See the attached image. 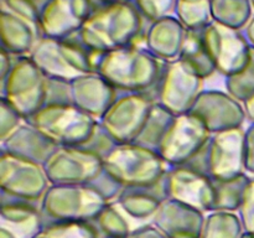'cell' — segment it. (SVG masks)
Wrapping results in <instances>:
<instances>
[{
	"mask_svg": "<svg viewBox=\"0 0 254 238\" xmlns=\"http://www.w3.org/2000/svg\"><path fill=\"white\" fill-rule=\"evenodd\" d=\"M143 15L134 1L96 5L76 39L96 54H106L135 42L143 29Z\"/></svg>",
	"mask_w": 254,
	"mask_h": 238,
	"instance_id": "cell-1",
	"label": "cell"
},
{
	"mask_svg": "<svg viewBox=\"0 0 254 238\" xmlns=\"http://www.w3.org/2000/svg\"><path fill=\"white\" fill-rule=\"evenodd\" d=\"M212 181L215 186V202H213L212 211H228V212L238 211L246 187L251 181L250 176L243 173L230 180L212 178Z\"/></svg>",
	"mask_w": 254,
	"mask_h": 238,
	"instance_id": "cell-28",
	"label": "cell"
},
{
	"mask_svg": "<svg viewBox=\"0 0 254 238\" xmlns=\"http://www.w3.org/2000/svg\"><path fill=\"white\" fill-rule=\"evenodd\" d=\"M117 144L118 143L107 133L106 129H104L98 121L96 128H94L93 133H92V135L89 136L88 140L81 146H83L87 150L92 151V153H94L96 155L104 159L109 155V153H111L114 148H116Z\"/></svg>",
	"mask_w": 254,
	"mask_h": 238,
	"instance_id": "cell-35",
	"label": "cell"
},
{
	"mask_svg": "<svg viewBox=\"0 0 254 238\" xmlns=\"http://www.w3.org/2000/svg\"><path fill=\"white\" fill-rule=\"evenodd\" d=\"M12 63H14V56L5 51L4 49H1V51H0V81H2L7 76V73L11 69Z\"/></svg>",
	"mask_w": 254,
	"mask_h": 238,
	"instance_id": "cell-43",
	"label": "cell"
},
{
	"mask_svg": "<svg viewBox=\"0 0 254 238\" xmlns=\"http://www.w3.org/2000/svg\"><path fill=\"white\" fill-rule=\"evenodd\" d=\"M94 7L96 4L92 0H47L40 14V37L74 36Z\"/></svg>",
	"mask_w": 254,
	"mask_h": 238,
	"instance_id": "cell-17",
	"label": "cell"
},
{
	"mask_svg": "<svg viewBox=\"0 0 254 238\" xmlns=\"http://www.w3.org/2000/svg\"><path fill=\"white\" fill-rule=\"evenodd\" d=\"M118 91L97 72L82 74L71 81L72 104L97 120L106 113Z\"/></svg>",
	"mask_w": 254,
	"mask_h": 238,
	"instance_id": "cell-19",
	"label": "cell"
},
{
	"mask_svg": "<svg viewBox=\"0 0 254 238\" xmlns=\"http://www.w3.org/2000/svg\"><path fill=\"white\" fill-rule=\"evenodd\" d=\"M149 93L118 92L99 124L118 144L134 143L154 104Z\"/></svg>",
	"mask_w": 254,
	"mask_h": 238,
	"instance_id": "cell-9",
	"label": "cell"
},
{
	"mask_svg": "<svg viewBox=\"0 0 254 238\" xmlns=\"http://www.w3.org/2000/svg\"><path fill=\"white\" fill-rule=\"evenodd\" d=\"M0 238H16L9 230L4 227H0Z\"/></svg>",
	"mask_w": 254,
	"mask_h": 238,
	"instance_id": "cell-47",
	"label": "cell"
},
{
	"mask_svg": "<svg viewBox=\"0 0 254 238\" xmlns=\"http://www.w3.org/2000/svg\"><path fill=\"white\" fill-rule=\"evenodd\" d=\"M179 59L185 62L190 67V69H192L202 79H207L215 72H217L215 63L203 44L201 30L200 31L188 30L185 42H184Z\"/></svg>",
	"mask_w": 254,
	"mask_h": 238,
	"instance_id": "cell-25",
	"label": "cell"
},
{
	"mask_svg": "<svg viewBox=\"0 0 254 238\" xmlns=\"http://www.w3.org/2000/svg\"><path fill=\"white\" fill-rule=\"evenodd\" d=\"M175 16L186 30L200 31L211 21V0H176Z\"/></svg>",
	"mask_w": 254,
	"mask_h": 238,
	"instance_id": "cell-30",
	"label": "cell"
},
{
	"mask_svg": "<svg viewBox=\"0 0 254 238\" xmlns=\"http://www.w3.org/2000/svg\"><path fill=\"white\" fill-rule=\"evenodd\" d=\"M211 133L192 113L175 116L158 148L168 166L186 165L206 146Z\"/></svg>",
	"mask_w": 254,
	"mask_h": 238,
	"instance_id": "cell-12",
	"label": "cell"
},
{
	"mask_svg": "<svg viewBox=\"0 0 254 238\" xmlns=\"http://www.w3.org/2000/svg\"><path fill=\"white\" fill-rule=\"evenodd\" d=\"M154 101L168 109L174 116L190 112L193 103L203 91V79L190 67L176 59L164 62L160 78L156 83Z\"/></svg>",
	"mask_w": 254,
	"mask_h": 238,
	"instance_id": "cell-8",
	"label": "cell"
},
{
	"mask_svg": "<svg viewBox=\"0 0 254 238\" xmlns=\"http://www.w3.org/2000/svg\"><path fill=\"white\" fill-rule=\"evenodd\" d=\"M46 104H72L71 81L47 77Z\"/></svg>",
	"mask_w": 254,
	"mask_h": 238,
	"instance_id": "cell-39",
	"label": "cell"
},
{
	"mask_svg": "<svg viewBox=\"0 0 254 238\" xmlns=\"http://www.w3.org/2000/svg\"><path fill=\"white\" fill-rule=\"evenodd\" d=\"M89 185L97 192L101 193L102 197L108 203H112L113 200H118L119 195L124 190V186L118 180H116L111 174L107 173L106 170L102 171Z\"/></svg>",
	"mask_w": 254,
	"mask_h": 238,
	"instance_id": "cell-37",
	"label": "cell"
},
{
	"mask_svg": "<svg viewBox=\"0 0 254 238\" xmlns=\"http://www.w3.org/2000/svg\"><path fill=\"white\" fill-rule=\"evenodd\" d=\"M107 201L91 185H50L40 201L45 226L57 222H92Z\"/></svg>",
	"mask_w": 254,
	"mask_h": 238,
	"instance_id": "cell-5",
	"label": "cell"
},
{
	"mask_svg": "<svg viewBox=\"0 0 254 238\" xmlns=\"http://www.w3.org/2000/svg\"><path fill=\"white\" fill-rule=\"evenodd\" d=\"M252 9V0H211L212 21L236 30L246 29Z\"/></svg>",
	"mask_w": 254,
	"mask_h": 238,
	"instance_id": "cell-26",
	"label": "cell"
},
{
	"mask_svg": "<svg viewBox=\"0 0 254 238\" xmlns=\"http://www.w3.org/2000/svg\"><path fill=\"white\" fill-rule=\"evenodd\" d=\"M47 0H1L2 9L26 20L39 29L41 10Z\"/></svg>",
	"mask_w": 254,
	"mask_h": 238,
	"instance_id": "cell-34",
	"label": "cell"
},
{
	"mask_svg": "<svg viewBox=\"0 0 254 238\" xmlns=\"http://www.w3.org/2000/svg\"><path fill=\"white\" fill-rule=\"evenodd\" d=\"M186 34L188 30L178 17L166 15L149 24L144 32V47L159 61H174L180 56Z\"/></svg>",
	"mask_w": 254,
	"mask_h": 238,
	"instance_id": "cell-20",
	"label": "cell"
},
{
	"mask_svg": "<svg viewBox=\"0 0 254 238\" xmlns=\"http://www.w3.org/2000/svg\"><path fill=\"white\" fill-rule=\"evenodd\" d=\"M24 120L25 119L20 116L19 112L0 97V141L14 133L24 123Z\"/></svg>",
	"mask_w": 254,
	"mask_h": 238,
	"instance_id": "cell-38",
	"label": "cell"
},
{
	"mask_svg": "<svg viewBox=\"0 0 254 238\" xmlns=\"http://www.w3.org/2000/svg\"><path fill=\"white\" fill-rule=\"evenodd\" d=\"M203 44L216 66V71L228 77L245 68L252 46L241 30L211 21L201 30Z\"/></svg>",
	"mask_w": 254,
	"mask_h": 238,
	"instance_id": "cell-14",
	"label": "cell"
},
{
	"mask_svg": "<svg viewBox=\"0 0 254 238\" xmlns=\"http://www.w3.org/2000/svg\"><path fill=\"white\" fill-rule=\"evenodd\" d=\"M0 146L1 151L44 165L47 158L59 145L50 140L32 124L24 120L14 133L0 141Z\"/></svg>",
	"mask_w": 254,
	"mask_h": 238,
	"instance_id": "cell-22",
	"label": "cell"
},
{
	"mask_svg": "<svg viewBox=\"0 0 254 238\" xmlns=\"http://www.w3.org/2000/svg\"><path fill=\"white\" fill-rule=\"evenodd\" d=\"M226 91L238 99L245 102L254 94V47L251 50V57L245 68L232 76L225 77Z\"/></svg>",
	"mask_w": 254,
	"mask_h": 238,
	"instance_id": "cell-32",
	"label": "cell"
},
{
	"mask_svg": "<svg viewBox=\"0 0 254 238\" xmlns=\"http://www.w3.org/2000/svg\"><path fill=\"white\" fill-rule=\"evenodd\" d=\"M127 238H168L156 226L144 225L140 227L131 230Z\"/></svg>",
	"mask_w": 254,
	"mask_h": 238,
	"instance_id": "cell-42",
	"label": "cell"
},
{
	"mask_svg": "<svg viewBox=\"0 0 254 238\" xmlns=\"http://www.w3.org/2000/svg\"><path fill=\"white\" fill-rule=\"evenodd\" d=\"M203 173L215 180H230L245 173V130L228 129L211 134L200 153Z\"/></svg>",
	"mask_w": 254,
	"mask_h": 238,
	"instance_id": "cell-13",
	"label": "cell"
},
{
	"mask_svg": "<svg viewBox=\"0 0 254 238\" xmlns=\"http://www.w3.org/2000/svg\"><path fill=\"white\" fill-rule=\"evenodd\" d=\"M46 74L31 57L14 56L11 69L0 81V97L27 119L46 103Z\"/></svg>",
	"mask_w": 254,
	"mask_h": 238,
	"instance_id": "cell-7",
	"label": "cell"
},
{
	"mask_svg": "<svg viewBox=\"0 0 254 238\" xmlns=\"http://www.w3.org/2000/svg\"><path fill=\"white\" fill-rule=\"evenodd\" d=\"M245 228L240 216L228 211H212L206 216L201 238H242Z\"/></svg>",
	"mask_w": 254,
	"mask_h": 238,
	"instance_id": "cell-29",
	"label": "cell"
},
{
	"mask_svg": "<svg viewBox=\"0 0 254 238\" xmlns=\"http://www.w3.org/2000/svg\"><path fill=\"white\" fill-rule=\"evenodd\" d=\"M163 66L164 62L134 42L99 55L96 72L118 92L148 93L155 88Z\"/></svg>",
	"mask_w": 254,
	"mask_h": 238,
	"instance_id": "cell-2",
	"label": "cell"
},
{
	"mask_svg": "<svg viewBox=\"0 0 254 238\" xmlns=\"http://www.w3.org/2000/svg\"><path fill=\"white\" fill-rule=\"evenodd\" d=\"M1 197L0 227L9 230L16 238H34L42 232L45 220L40 205L2 195Z\"/></svg>",
	"mask_w": 254,
	"mask_h": 238,
	"instance_id": "cell-21",
	"label": "cell"
},
{
	"mask_svg": "<svg viewBox=\"0 0 254 238\" xmlns=\"http://www.w3.org/2000/svg\"><path fill=\"white\" fill-rule=\"evenodd\" d=\"M104 170L124 187H149L165 176L169 166L159 153L136 143L117 144L103 159Z\"/></svg>",
	"mask_w": 254,
	"mask_h": 238,
	"instance_id": "cell-4",
	"label": "cell"
},
{
	"mask_svg": "<svg viewBox=\"0 0 254 238\" xmlns=\"http://www.w3.org/2000/svg\"><path fill=\"white\" fill-rule=\"evenodd\" d=\"M252 5H253V7H254V0H252Z\"/></svg>",
	"mask_w": 254,
	"mask_h": 238,
	"instance_id": "cell-50",
	"label": "cell"
},
{
	"mask_svg": "<svg viewBox=\"0 0 254 238\" xmlns=\"http://www.w3.org/2000/svg\"><path fill=\"white\" fill-rule=\"evenodd\" d=\"M174 118L175 116L171 112L154 102L150 113H149L148 118L134 143L158 151L159 145L168 131L170 124L173 123Z\"/></svg>",
	"mask_w": 254,
	"mask_h": 238,
	"instance_id": "cell-27",
	"label": "cell"
},
{
	"mask_svg": "<svg viewBox=\"0 0 254 238\" xmlns=\"http://www.w3.org/2000/svg\"><path fill=\"white\" fill-rule=\"evenodd\" d=\"M245 169L254 175V123L245 130Z\"/></svg>",
	"mask_w": 254,
	"mask_h": 238,
	"instance_id": "cell-41",
	"label": "cell"
},
{
	"mask_svg": "<svg viewBox=\"0 0 254 238\" xmlns=\"http://www.w3.org/2000/svg\"><path fill=\"white\" fill-rule=\"evenodd\" d=\"M242 238H254V235H250V233L245 232V235H243Z\"/></svg>",
	"mask_w": 254,
	"mask_h": 238,
	"instance_id": "cell-49",
	"label": "cell"
},
{
	"mask_svg": "<svg viewBox=\"0 0 254 238\" xmlns=\"http://www.w3.org/2000/svg\"><path fill=\"white\" fill-rule=\"evenodd\" d=\"M143 17L148 21H155L170 15L175 7L176 0H133Z\"/></svg>",
	"mask_w": 254,
	"mask_h": 238,
	"instance_id": "cell-36",
	"label": "cell"
},
{
	"mask_svg": "<svg viewBox=\"0 0 254 238\" xmlns=\"http://www.w3.org/2000/svg\"><path fill=\"white\" fill-rule=\"evenodd\" d=\"M246 37H247L251 46L254 47V15L252 19H251V21L248 22L247 26H246Z\"/></svg>",
	"mask_w": 254,
	"mask_h": 238,
	"instance_id": "cell-45",
	"label": "cell"
},
{
	"mask_svg": "<svg viewBox=\"0 0 254 238\" xmlns=\"http://www.w3.org/2000/svg\"><path fill=\"white\" fill-rule=\"evenodd\" d=\"M51 185H89L104 170L103 159L83 146L59 145L45 161Z\"/></svg>",
	"mask_w": 254,
	"mask_h": 238,
	"instance_id": "cell-11",
	"label": "cell"
},
{
	"mask_svg": "<svg viewBox=\"0 0 254 238\" xmlns=\"http://www.w3.org/2000/svg\"><path fill=\"white\" fill-rule=\"evenodd\" d=\"M99 55L89 51L76 36L68 39L41 36L30 57L49 78L72 81L82 74L96 72Z\"/></svg>",
	"mask_w": 254,
	"mask_h": 238,
	"instance_id": "cell-3",
	"label": "cell"
},
{
	"mask_svg": "<svg viewBox=\"0 0 254 238\" xmlns=\"http://www.w3.org/2000/svg\"><path fill=\"white\" fill-rule=\"evenodd\" d=\"M0 32L1 49L15 57L30 56L40 39L36 26L5 9H1L0 15Z\"/></svg>",
	"mask_w": 254,
	"mask_h": 238,
	"instance_id": "cell-23",
	"label": "cell"
},
{
	"mask_svg": "<svg viewBox=\"0 0 254 238\" xmlns=\"http://www.w3.org/2000/svg\"><path fill=\"white\" fill-rule=\"evenodd\" d=\"M238 216L245 228V232L254 235V178H251L246 187L242 202L238 208Z\"/></svg>",
	"mask_w": 254,
	"mask_h": 238,
	"instance_id": "cell-40",
	"label": "cell"
},
{
	"mask_svg": "<svg viewBox=\"0 0 254 238\" xmlns=\"http://www.w3.org/2000/svg\"><path fill=\"white\" fill-rule=\"evenodd\" d=\"M45 233L51 238H99L92 222H57L44 227Z\"/></svg>",
	"mask_w": 254,
	"mask_h": 238,
	"instance_id": "cell-33",
	"label": "cell"
},
{
	"mask_svg": "<svg viewBox=\"0 0 254 238\" xmlns=\"http://www.w3.org/2000/svg\"><path fill=\"white\" fill-rule=\"evenodd\" d=\"M190 113L202 120L211 134L228 129L242 128L247 119L242 102L227 91L203 89L193 103Z\"/></svg>",
	"mask_w": 254,
	"mask_h": 238,
	"instance_id": "cell-16",
	"label": "cell"
},
{
	"mask_svg": "<svg viewBox=\"0 0 254 238\" xmlns=\"http://www.w3.org/2000/svg\"><path fill=\"white\" fill-rule=\"evenodd\" d=\"M166 198L211 212L215 202L212 178L190 165L169 166L163 178Z\"/></svg>",
	"mask_w": 254,
	"mask_h": 238,
	"instance_id": "cell-15",
	"label": "cell"
},
{
	"mask_svg": "<svg viewBox=\"0 0 254 238\" xmlns=\"http://www.w3.org/2000/svg\"><path fill=\"white\" fill-rule=\"evenodd\" d=\"M96 5H106V4H113V2H121V1H133V0H92Z\"/></svg>",
	"mask_w": 254,
	"mask_h": 238,
	"instance_id": "cell-46",
	"label": "cell"
},
{
	"mask_svg": "<svg viewBox=\"0 0 254 238\" xmlns=\"http://www.w3.org/2000/svg\"><path fill=\"white\" fill-rule=\"evenodd\" d=\"M34 238H51V237H49V236H47L46 233H45L44 231H42V232H40L39 235H37L36 237H34Z\"/></svg>",
	"mask_w": 254,
	"mask_h": 238,
	"instance_id": "cell-48",
	"label": "cell"
},
{
	"mask_svg": "<svg viewBox=\"0 0 254 238\" xmlns=\"http://www.w3.org/2000/svg\"><path fill=\"white\" fill-rule=\"evenodd\" d=\"M25 120L56 145L66 146L83 145L98 123L73 104H46Z\"/></svg>",
	"mask_w": 254,
	"mask_h": 238,
	"instance_id": "cell-6",
	"label": "cell"
},
{
	"mask_svg": "<svg viewBox=\"0 0 254 238\" xmlns=\"http://www.w3.org/2000/svg\"><path fill=\"white\" fill-rule=\"evenodd\" d=\"M92 223L99 238H127L131 232L128 221L112 203H107Z\"/></svg>",
	"mask_w": 254,
	"mask_h": 238,
	"instance_id": "cell-31",
	"label": "cell"
},
{
	"mask_svg": "<svg viewBox=\"0 0 254 238\" xmlns=\"http://www.w3.org/2000/svg\"><path fill=\"white\" fill-rule=\"evenodd\" d=\"M205 218L203 211L165 198L154 215L153 225L168 238H201Z\"/></svg>",
	"mask_w": 254,
	"mask_h": 238,
	"instance_id": "cell-18",
	"label": "cell"
},
{
	"mask_svg": "<svg viewBox=\"0 0 254 238\" xmlns=\"http://www.w3.org/2000/svg\"><path fill=\"white\" fill-rule=\"evenodd\" d=\"M243 107H245L247 119L251 123H254V94L243 102Z\"/></svg>",
	"mask_w": 254,
	"mask_h": 238,
	"instance_id": "cell-44",
	"label": "cell"
},
{
	"mask_svg": "<svg viewBox=\"0 0 254 238\" xmlns=\"http://www.w3.org/2000/svg\"><path fill=\"white\" fill-rule=\"evenodd\" d=\"M166 198L163 178L149 187H124L118 205L124 212L136 220L153 218L159 206Z\"/></svg>",
	"mask_w": 254,
	"mask_h": 238,
	"instance_id": "cell-24",
	"label": "cell"
},
{
	"mask_svg": "<svg viewBox=\"0 0 254 238\" xmlns=\"http://www.w3.org/2000/svg\"><path fill=\"white\" fill-rule=\"evenodd\" d=\"M50 185L42 164L1 151L0 188L2 196L40 202Z\"/></svg>",
	"mask_w": 254,
	"mask_h": 238,
	"instance_id": "cell-10",
	"label": "cell"
}]
</instances>
